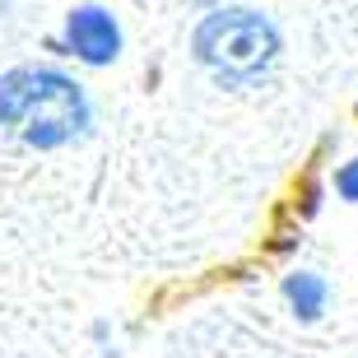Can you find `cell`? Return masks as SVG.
Masks as SVG:
<instances>
[{
  "instance_id": "4",
  "label": "cell",
  "mask_w": 358,
  "mask_h": 358,
  "mask_svg": "<svg viewBox=\"0 0 358 358\" xmlns=\"http://www.w3.org/2000/svg\"><path fill=\"white\" fill-rule=\"evenodd\" d=\"M326 293L331 289H326V279L317 270H293V275H284V298H289L298 321H317L326 312Z\"/></svg>"
},
{
  "instance_id": "2",
  "label": "cell",
  "mask_w": 358,
  "mask_h": 358,
  "mask_svg": "<svg viewBox=\"0 0 358 358\" xmlns=\"http://www.w3.org/2000/svg\"><path fill=\"white\" fill-rule=\"evenodd\" d=\"M279 56V33L256 10H214L196 28V61L224 84L261 80Z\"/></svg>"
},
{
  "instance_id": "5",
  "label": "cell",
  "mask_w": 358,
  "mask_h": 358,
  "mask_svg": "<svg viewBox=\"0 0 358 358\" xmlns=\"http://www.w3.org/2000/svg\"><path fill=\"white\" fill-rule=\"evenodd\" d=\"M335 191H340V200H349V205H358V159H349L340 173H335Z\"/></svg>"
},
{
  "instance_id": "6",
  "label": "cell",
  "mask_w": 358,
  "mask_h": 358,
  "mask_svg": "<svg viewBox=\"0 0 358 358\" xmlns=\"http://www.w3.org/2000/svg\"><path fill=\"white\" fill-rule=\"evenodd\" d=\"M298 196H303V214H317L321 210V186L312 182V177L303 182V191H298Z\"/></svg>"
},
{
  "instance_id": "3",
  "label": "cell",
  "mask_w": 358,
  "mask_h": 358,
  "mask_svg": "<svg viewBox=\"0 0 358 358\" xmlns=\"http://www.w3.org/2000/svg\"><path fill=\"white\" fill-rule=\"evenodd\" d=\"M61 52L84 61V66H112L121 56V24L103 5H75V10L66 14Z\"/></svg>"
},
{
  "instance_id": "1",
  "label": "cell",
  "mask_w": 358,
  "mask_h": 358,
  "mask_svg": "<svg viewBox=\"0 0 358 358\" xmlns=\"http://www.w3.org/2000/svg\"><path fill=\"white\" fill-rule=\"evenodd\" d=\"M93 126V107L84 89L61 70L24 66L0 80V131L33 149H61L84 140Z\"/></svg>"
}]
</instances>
